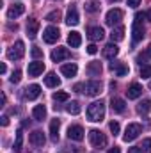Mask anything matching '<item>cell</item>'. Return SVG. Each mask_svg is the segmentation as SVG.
I'll return each instance as SVG.
<instances>
[{
    "label": "cell",
    "instance_id": "6da1fadb",
    "mask_svg": "<svg viewBox=\"0 0 151 153\" xmlns=\"http://www.w3.org/2000/svg\"><path fill=\"white\" fill-rule=\"evenodd\" d=\"M105 117V103L103 102H93L87 107V119L93 123H100Z\"/></svg>",
    "mask_w": 151,
    "mask_h": 153
},
{
    "label": "cell",
    "instance_id": "7a4b0ae2",
    "mask_svg": "<svg viewBox=\"0 0 151 153\" xmlns=\"http://www.w3.org/2000/svg\"><path fill=\"white\" fill-rule=\"evenodd\" d=\"M142 20H144V13H137L135 14V20H133V27H132V34H133V43H139L144 38V25H142Z\"/></svg>",
    "mask_w": 151,
    "mask_h": 153
},
{
    "label": "cell",
    "instance_id": "3957f363",
    "mask_svg": "<svg viewBox=\"0 0 151 153\" xmlns=\"http://www.w3.org/2000/svg\"><path fill=\"white\" fill-rule=\"evenodd\" d=\"M82 93L85 96H98L101 93V82L100 80H89L85 84H82Z\"/></svg>",
    "mask_w": 151,
    "mask_h": 153
},
{
    "label": "cell",
    "instance_id": "277c9868",
    "mask_svg": "<svg viewBox=\"0 0 151 153\" xmlns=\"http://www.w3.org/2000/svg\"><path fill=\"white\" fill-rule=\"evenodd\" d=\"M23 53H25V45H23V41H16V43L7 50V59H9V61H18V59L23 57Z\"/></svg>",
    "mask_w": 151,
    "mask_h": 153
},
{
    "label": "cell",
    "instance_id": "5b68a950",
    "mask_svg": "<svg viewBox=\"0 0 151 153\" xmlns=\"http://www.w3.org/2000/svg\"><path fill=\"white\" fill-rule=\"evenodd\" d=\"M89 141H91V144L94 146V148H105L107 146V137H105V134H101L100 130H91L89 132Z\"/></svg>",
    "mask_w": 151,
    "mask_h": 153
},
{
    "label": "cell",
    "instance_id": "8992f818",
    "mask_svg": "<svg viewBox=\"0 0 151 153\" xmlns=\"http://www.w3.org/2000/svg\"><path fill=\"white\" fill-rule=\"evenodd\" d=\"M141 132H142V126H141V125H137V123H130V125L126 126V130H124L123 139H124L126 143H132V141H135V139L139 137Z\"/></svg>",
    "mask_w": 151,
    "mask_h": 153
},
{
    "label": "cell",
    "instance_id": "52a82bcc",
    "mask_svg": "<svg viewBox=\"0 0 151 153\" xmlns=\"http://www.w3.org/2000/svg\"><path fill=\"white\" fill-rule=\"evenodd\" d=\"M59 38H61V32H59L57 27H46L44 32H43V39H44V43H48V45L57 43Z\"/></svg>",
    "mask_w": 151,
    "mask_h": 153
},
{
    "label": "cell",
    "instance_id": "ba28073f",
    "mask_svg": "<svg viewBox=\"0 0 151 153\" xmlns=\"http://www.w3.org/2000/svg\"><path fill=\"white\" fill-rule=\"evenodd\" d=\"M123 20V11L121 9H110L109 13H107V16H105V23L107 25H110V27H114V25H117L119 22Z\"/></svg>",
    "mask_w": 151,
    "mask_h": 153
},
{
    "label": "cell",
    "instance_id": "9c48e42d",
    "mask_svg": "<svg viewBox=\"0 0 151 153\" xmlns=\"http://www.w3.org/2000/svg\"><path fill=\"white\" fill-rule=\"evenodd\" d=\"M84 134L85 132L80 125H71L68 128V139H71V141H84V137H85Z\"/></svg>",
    "mask_w": 151,
    "mask_h": 153
},
{
    "label": "cell",
    "instance_id": "30bf717a",
    "mask_svg": "<svg viewBox=\"0 0 151 153\" xmlns=\"http://www.w3.org/2000/svg\"><path fill=\"white\" fill-rule=\"evenodd\" d=\"M29 141H30V144H32V146H36V148H43V146H44V143H46L44 134H43L41 130H34V132L30 134Z\"/></svg>",
    "mask_w": 151,
    "mask_h": 153
},
{
    "label": "cell",
    "instance_id": "8fae6325",
    "mask_svg": "<svg viewBox=\"0 0 151 153\" xmlns=\"http://www.w3.org/2000/svg\"><path fill=\"white\" fill-rule=\"evenodd\" d=\"M70 50L68 48H64V46H59V48H55L53 52H52V61L53 62H61V61H64V59H70Z\"/></svg>",
    "mask_w": 151,
    "mask_h": 153
},
{
    "label": "cell",
    "instance_id": "7c38bea8",
    "mask_svg": "<svg viewBox=\"0 0 151 153\" xmlns=\"http://www.w3.org/2000/svg\"><path fill=\"white\" fill-rule=\"evenodd\" d=\"M66 23L70 25V27H75L80 23V16H78V11H76L75 5H71L70 9H68V14H66Z\"/></svg>",
    "mask_w": 151,
    "mask_h": 153
},
{
    "label": "cell",
    "instance_id": "4fadbf2b",
    "mask_svg": "<svg viewBox=\"0 0 151 153\" xmlns=\"http://www.w3.org/2000/svg\"><path fill=\"white\" fill-rule=\"evenodd\" d=\"M23 13H25V5H23V4H14V5H11V7L7 9V18H9V20H14V18L21 16Z\"/></svg>",
    "mask_w": 151,
    "mask_h": 153
},
{
    "label": "cell",
    "instance_id": "5bb4252c",
    "mask_svg": "<svg viewBox=\"0 0 151 153\" xmlns=\"http://www.w3.org/2000/svg\"><path fill=\"white\" fill-rule=\"evenodd\" d=\"M43 71H44V62H43V61L29 62V75L30 76H39Z\"/></svg>",
    "mask_w": 151,
    "mask_h": 153
},
{
    "label": "cell",
    "instance_id": "9a60e30c",
    "mask_svg": "<svg viewBox=\"0 0 151 153\" xmlns=\"http://www.w3.org/2000/svg\"><path fill=\"white\" fill-rule=\"evenodd\" d=\"M87 38L91 39V41H101V39L105 38V32H103L101 27H91L87 30Z\"/></svg>",
    "mask_w": 151,
    "mask_h": 153
},
{
    "label": "cell",
    "instance_id": "2e32d148",
    "mask_svg": "<svg viewBox=\"0 0 151 153\" xmlns=\"http://www.w3.org/2000/svg\"><path fill=\"white\" fill-rule=\"evenodd\" d=\"M124 107H126V103H124V100H123V98L114 96L112 100H110V109H112V112H115V114L124 112Z\"/></svg>",
    "mask_w": 151,
    "mask_h": 153
},
{
    "label": "cell",
    "instance_id": "e0dca14e",
    "mask_svg": "<svg viewBox=\"0 0 151 153\" xmlns=\"http://www.w3.org/2000/svg\"><path fill=\"white\" fill-rule=\"evenodd\" d=\"M142 94V85L141 84H132L130 87H128V91H126V96H128V100H135V98H139Z\"/></svg>",
    "mask_w": 151,
    "mask_h": 153
},
{
    "label": "cell",
    "instance_id": "ac0fdd59",
    "mask_svg": "<svg viewBox=\"0 0 151 153\" xmlns=\"http://www.w3.org/2000/svg\"><path fill=\"white\" fill-rule=\"evenodd\" d=\"M110 70L117 76H124V75H128V71H130L124 62H110Z\"/></svg>",
    "mask_w": 151,
    "mask_h": 153
},
{
    "label": "cell",
    "instance_id": "d6986e66",
    "mask_svg": "<svg viewBox=\"0 0 151 153\" xmlns=\"http://www.w3.org/2000/svg\"><path fill=\"white\" fill-rule=\"evenodd\" d=\"M38 30H39V22L34 20V18H30L29 23H27V36H29L30 39H34L36 36H38Z\"/></svg>",
    "mask_w": 151,
    "mask_h": 153
},
{
    "label": "cell",
    "instance_id": "ffe728a7",
    "mask_svg": "<svg viewBox=\"0 0 151 153\" xmlns=\"http://www.w3.org/2000/svg\"><path fill=\"white\" fill-rule=\"evenodd\" d=\"M101 70H103V68H101V62H98V61L89 62V64H87V68H85V71H87L91 76H100Z\"/></svg>",
    "mask_w": 151,
    "mask_h": 153
},
{
    "label": "cell",
    "instance_id": "44dd1931",
    "mask_svg": "<svg viewBox=\"0 0 151 153\" xmlns=\"http://www.w3.org/2000/svg\"><path fill=\"white\" fill-rule=\"evenodd\" d=\"M39 94H41V87H39L38 84H32V85H29L25 89V98L27 100H36Z\"/></svg>",
    "mask_w": 151,
    "mask_h": 153
},
{
    "label": "cell",
    "instance_id": "7402d4cb",
    "mask_svg": "<svg viewBox=\"0 0 151 153\" xmlns=\"http://www.w3.org/2000/svg\"><path fill=\"white\" fill-rule=\"evenodd\" d=\"M76 71H78V68H76L75 62H70V64H62V66H61V73L64 76H68V78L75 76Z\"/></svg>",
    "mask_w": 151,
    "mask_h": 153
},
{
    "label": "cell",
    "instance_id": "603a6c76",
    "mask_svg": "<svg viewBox=\"0 0 151 153\" xmlns=\"http://www.w3.org/2000/svg\"><path fill=\"white\" fill-rule=\"evenodd\" d=\"M59 128H61V121L59 119H52V123H50V137H52L53 143L59 141Z\"/></svg>",
    "mask_w": 151,
    "mask_h": 153
},
{
    "label": "cell",
    "instance_id": "cb8c5ba5",
    "mask_svg": "<svg viewBox=\"0 0 151 153\" xmlns=\"http://www.w3.org/2000/svg\"><path fill=\"white\" fill-rule=\"evenodd\" d=\"M117 53H119V48H117L115 43H109V45L103 48V57H107V59H114Z\"/></svg>",
    "mask_w": 151,
    "mask_h": 153
},
{
    "label": "cell",
    "instance_id": "d4e9b609",
    "mask_svg": "<svg viewBox=\"0 0 151 153\" xmlns=\"http://www.w3.org/2000/svg\"><path fill=\"white\" fill-rule=\"evenodd\" d=\"M68 45L71 46V48H78L80 45H82V36L78 34V32H70V36H68Z\"/></svg>",
    "mask_w": 151,
    "mask_h": 153
},
{
    "label": "cell",
    "instance_id": "484cf974",
    "mask_svg": "<svg viewBox=\"0 0 151 153\" xmlns=\"http://www.w3.org/2000/svg\"><path fill=\"white\" fill-rule=\"evenodd\" d=\"M44 84L48 87H59L61 85V78L55 75V73H48V75L44 76Z\"/></svg>",
    "mask_w": 151,
    "mask_h": 153
},
{
    "label": "cell",
    "instance_id": "4316f807",
    "mask_svg": "<svg viewBox=\"0 0 151 153\" xmlns=\"http://www.w3.org/2000/svg\"><path fill=\"white\" fill-rule=\"evenodd\" d=\"M110 39H112V43L123 41V39H124V27H115V29H112V32H110Z\"/></svg>",
    "mask_w": 151,
    "mask_h": 153
},
{
    "label": "cell",
    "instance_id": "83f0119b",
    "mask_svg": "<svg viewBox=\"0 0 151 153\" xmlns=\"http://www.w3.org/2000/svg\"><path fill=\"white\" fill-rule=\"evenodd\" d=\"M32 116H34L36 121H43L46 117V107L44 105H36L34 111H32Z\"/></svg>",
    "mask_w": 151,
    "mask_h": 153
},
{
    "label": "cell",
    "instance_id": "f1b7e54d",
    "mask_svg": "<svg viewBox=\"0 0 151 153\" xmlns=\"http://www.w3.org/2000/svg\"><path fill=\"white\" fill-rule=\"evenodd\" d=\"M80 111H82V107H80L78 102H70V103L66 105V112H68V114L76 116V114H80Z\"/></svg>",
    "mask_w": 151,
    "mask_h": 153
},
{
    "label": "cell",
    "instance_id": "f546056e",
    "mask_svg": "<svg viewBox=\"0 0 151 153\" xmlns=\"http://www.w3.org/2000/svg\"><path fill=\"white\" fill-rule=\"evenodd\" d=\"M151 111V100H142L139 105H137V112L139 114H148Z\"/></svg>",
    "mask_w": 151,
    "mask_h": 153
},
{
    "label": "cell",
    "instance_id": "4dcf8cb0",
    "mask_svg": "<svg viewBox=\"0 0 151 153\" xmlns=\"http://www.w3.org/2000/svg\"><path fill=\"white\" fill-rule=\"evenodd\" d=\"M85 11L87 13H98L100 11V2L98 0H89V2H85Z\"/></svg>",
    "mask_w": 151,
    "mask_h": 153
},
{
    "label": "cell",
    "instance_id": "1f68e13d",
    "mask_svg": "<svg viewBox=\"0 0 151 153\" xmlns=\"http://www.w3.org/2000/svg\"><path fill=\"white\" fill-rule=\"evenodd\" d=\"M21 144H23V134H21V130H18L16 132V141H14V152H20L21 150Z\"/></svg>",
    "mask_w": 151,
    "mask_h": 153
},
{
    "label": "cell",
    "instance_id": "d6a6232c",
    "mask_svg": "<svg viewBox=\"0 0 151 153\" xmlns=\"http://www.w3.org/2000/svg\"><path fill=\"white\" fill-rule=\"evenodd\" d=\"M55 102H66L70 96H68V93H64V91H57V93H53V96H52Z\"/></svg>",
    "mask_w": 151,
    "mask_h": 153
},
{
    "label": "cell",
    "instance_id": "836d02e7",
    "mask_svg": "<svg viewBox=\"0 0 151 153\" xmlns=\"http://www.w3.org/2000/svg\"><path fill=\"white\" fill-rule=\"evenodd\" d=\"M44 20H46V22H59V20H61V13H59V11H52V13L46 14Z\"/></svg>",
    "mask_w": 151,
    "mask_h": 153
},
{
    "label": "cell",
    "instance_id": "e575fe53",
    "mask_svg": "<svg viewBox=\"0 0 151 153\" xmlns=\"http://www.w3.org/2000/svg\"><path fill=\"white\" fill-rule=\"evenodd\" d=\"M139 148H141V152L142 153H151V139H144L142 144H141Z\"/></svg>",
    "mask_w": 151,
    "mask_h": 153
},
{
    "label": "cell",
    "instance_id": "d590c367",
    "mask_svg": "<svg viewBox=\"0 0 151 153\" xmlns=\"http://www.w3.org/2000/svg\"><path fill=\"white\" fill-rule=\"evenodd\" d=\"M11 84H18L20 80H21V71L20 70H16V71H13V75H11Z\"/></svg>",
    "mask_w": 151,
    "mask_h": 153
},
{
    "label": "cell",
    "instance_id": "8d00e7d4",
    "mask_svg": "<svg viewBox=\"0 0 151 153\" xmlns=\"http://www.w3.org/2000/svg\"><path fill=\"white\" fill-rule=\"evenodd\" d=\"M30 55H32L34 59H43V50L38 48V46H34V48L30 50Z\"/></svg>",
    "mask_w": 151,
    "mask_h": 153
},
{
    "label": "cell",
    "instance_id": "74e56055",
    "mask_svg": "<svg viewBox=\"0 0 151 153\" xmlns=\"http://www.w3.org/2000/svg\"><path fill=\"white\" fill-rule=\"evenodd\" d=\"M141 76L142 78H151V66H142L141 68Z\"/></svg>",
    "mask_w": 151,
    "mask_h": 153
},
{
    "label": "cell",
    "instance_id": "f35d334b",
    "mask_svg": "<svg viewBox=\"0 0 151 153\" xmlns=\"http://www.w3.org/2000/svg\"><path fill=\"white\" fill-rule=\"evenodd\" d=\"M109 128H110V132H112L114 135H117V134H119V123H117V121H110Z\"/></svg>",
    "mask_w": 151,
    "mask_h": 153
},
{
    "label": "cell",
    "instance_id": "ab89813d",
    "mask_svg": "<svg viewBox=\"0 0 151 153\" xmlns=\"http://www.w3.org/2000/svg\"><path fill=\"white\" fill-rule=\"evenodd\" d=\"M96 52H98V46H96V45H89V46H87V53H91V55H94Z\"/></svg>",
    "mask_w": 151,
    "mask_h": 153
},
{
    "label": "cell",
    "instance_id": "60d3db41",
    "mask_svg": "<svg viewBox=\"0 0 151 153\" xmlns=\"http://www.w3.org/2000/svg\"><path fill=\"white\" fill-rule=\"evenodd\" d=\"M141 2L142 0H128V5L130 7H137V5H141Z\"/></svg>",
    "mask_w": 151,
    "mask_h": 153
},
{
    "label": "cell",
    "instance_id": "b9f144b4",
    "mask_svg": "<svg viewBox=\"0 0 151 153\" xmlns=\"http://www.w3.org/2000/svg\"><path fill=\"white\" fill-rule=\"evenodd\" d=\"M0 119H2V121H0V123H2V126H7V125H9V117H7V116H2Z\"/></svg>",
    "mask_w": 151,
    "mask_h": 153
},
{
    "label": "cell",
    "instance_id": "7bdbcfd3",
    "mask_svg": "<svg viewBox=\"0 0 151 153\" xmlns=\"http://www.w3.org/2000/svg\"><path fill=\"white\" fill-rule=\"evenodd\" d=\"M128 153H142V152H141L139 146H135V148H128Z\"/></svg>",
    "mask_w": 151,
    "mask_h": 153
},
{
    "label": "cell",
    "instance_id": "ee69618b",
    "mask_svg": "<svg viewBox=\"0 0 151 153\" xmlns=\"http://www.w3.org/2000/svg\"><path fill=\"white\" fill-rule=\"evenodd\" d=\"M107 153H121V150H119L117 146H114V148H110V150H109Z\"/></svg>",
    "mask_w": 151,
    "mask_h": 153
},
{
    "label": "cell",
    "instance_id": "f6af8a7d",
    "mask_svg": "<svg viewBox=\"0 0 151 153\" xmlns=\"http://www.w3.org/2000/svg\"><path fill=\"white\" fill-rule=\"evenodd\" d=\"M5 70H7V68H5V64H4V62H2V64H0V73H2V75H4V73H5Z\"/></svg>",
    "mask_w": 151,
    "mask_h": 153
},
{
    "label": "cell",
    "instance_id": "bcb514c9",
    "mask_svg": "<svg viewBox=\"0 0 151 153\" xmlns=\"http://www.w3.org/2000/svg\"><path fill=\"white\" fill-rule=\"evenodd\" d=\"M146 55H148V57H150V59H151V45H150V46H148V50H146Z\"/></svg>",
    "mask_w": 151,
    "mask_h": 153
},
{
    "label": "cell",
    "instance_id": "7dc6e473",
    "mask_svg": "<svg viewBox=\"0 0 151 153\" xmlns=\"http://www.w3.org/2000/svg\"><path fill=\"white\" fill-rule=\"evenodd\" d=\"M146 16H148V20H150V22H151V9H150V11H148V13H146Z\"/></svg>",
    "mask_w": 151,
    "mask_h": 153
},
{
    "label": "cell",
    "instance_id": "c3c4849f",
    "mask_svg": "<svg viewBox=\"0 0 151 153\" xmlns=\"http://www.w3.org/2000/svg\"><path fill=\"white\" fill-rule=\"evenodd\" d=\"M150 89H151V80H150Z\"/></svg>",
    "mask_w": 151,
    "mask_h": 153
}]
</instances>
